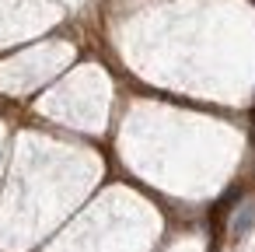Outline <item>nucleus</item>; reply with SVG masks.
I'll return each mask as SVG.
<instances>
[{
  "instance_id": "obj_1",
  "label": "nucleus",
  "mask_w": 255,
  "mask_h": 252,
  "mask_svg": "<svg viewBox=\"0 0 255 252\" xmlns=\"http://www.w3.org/2000/svg\"><path fill=\"white\" fill-rule=\"evenodd\" d=\"M252 224H255V196L241 200V207L234 210V217H231V242H241Z\"/></svg>"
}]
</instances>
